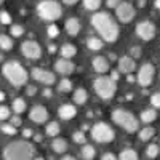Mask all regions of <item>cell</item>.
<instances>
[{
  "label": "cell",
  "mask_w": 160,
  "mask_h": 160,
  "mask_svg": "<svg viewBox=\"0 0 160 160\" xmlns=\"http://www.w3.org/2000/svg\"><path fill=\"white\" fill-rule=\"evenodd\" d=\"M34 154H35L34 144L28 141H13L5 148L3 158L5 160H34Z\"/></svg>",
  "instance_id": "2"
},
{
  "label": "cell",
  "mask_w": 160,
  "mask_h": 160,
  "mask_svg": "<svg viewBox=\"0 0 160 160\" xmlns=\"http://www.w3.org/2000/svg\"><path fill=\"white\" fill-rule=\"evenodd\" d=\"M154 135H155V130L152 127H146L139 131L138 138H139V141H149L151 138H154Z\"/></svg>",
  "instance_id": "24"
},
{
  "label": "cell",
  "mask_w": 160,
  "mask_h": 160,
  "mask_svg": "<svg viewBox=\"0 0 160 160\" xmlns=\"http://www.w3.org/2000/svg\"><path fill=\"white\" fill-rule=\"evenodd\" d=\"M101 160H118V158H117L114 154L108 152V154H104V155H102V158H101Z\"/></svg>",
  "instance_id": "43"
},
{
  "label": "cell",
  "mask_w": 160,
  "mask_h": 160,
  "mask_svg": "<svg viewBox=\"0 0 160 160\" xmlns=\"http://www.w3.org/2000/svg\"><path fill=\"white\" fill-rule=\"evenodd\" d=\"M32 78L34 80H37V82H40V83H45V85H53L56 82V77H55V74H53L51 71H47V69H38V68H35V69H32Z\"/></svg>",
  "instance_id": "12"
},
{
  "label": "cell",
  "mask_w": 160,
  "mask_h": 160,
  "mask_svg": "<svg viewBox=\"0 0 160 160\" xmlns=\"http://www.w3.org/2000/svg\"><path fill=\"white\" fill-rule=\"evenodd\" d=\"M91 24L102 35L106 42H115L118 38V26L115 24L114 18L109 13H104V11L95 13L91 16Z\"/></svg>",
  "instance_id": "1"
},
{
  "label": "cell",
  "mask_w": 160,
  "mask_h": 160,
  "mask_svg": "<svg viewBox=\"0 0 160 160\" xmlns=\"http://www.w3.org/2000/svg\"><path fill=\"white\" fill-rule=\"evenodd\" d=\"M115 15H117L118 21H122V22H130L133 18H135L136 11H135V8H133L131 3L122 2V3H120V5L115 8Z\"/></svg>",
  "instance_id": "10"
},
{
  "label": "cell",
  "mask_w": 160,
  "mask_h": 160,
  "mask_svg": "<svg viewBox=\"0 0 160 160\" xmlns=\"http://www.w3.org/2000/svg\"><path fill=\"white\" fill-rule=\"evenodd\" d=\"M112 120L118 125V127H122L125 131L128 133H135L139 127V122H138V118L133 115L131 112L128 111H123V109H117L112 112Z\"/></svg>",
  "instance_id": "5"
},
{
  "label": "cell",
  "mask_w": 160,
  "mask_h": 160,
  "mask_svg": "<svg viewBox=\"0 0 160 160\" xmlns=\"http://www.w3.org/2000/svg\"><path fill=\"white\" fill-rule=\"evenodd\" d=\"M146 154H148L149 158H155L158 154H160V148L157 144H149L148 146V151H146Z\"/></svg>",
  "instance_id": "32"
},
{
  "label": "cell",
  "mask_w": 160,
  "mask_h": 160,
  "mask_svg": "<svg viewBox=\"0 0 160 160\" xmlns=\"http://www.w3.org/2000/svg\"><path fill=\"white\" fill-rule=\"evenodd\" d=\"M111 78H112V80H115V82H117V80H118V72L112 71V72H111Z\"/></svg>",
  "instance_id": "47"
},
{
  "label": "cell",
  "mask_w": 160,
  "mask_h": 160,
  "mask_svg": "<svg viewBox=\"0 0 160 160\" xmlns=\"http://www.w3.org/2000/svg\"><path fill=\"white\" fill-rule=\"evenodd\" d=\"M155 118H157L155 109H146V111L141 112V120H142L144 123H151V122H154Z\"/></svg>",
  "instance_id": "23"
},
{
  "label": "cell",
  "mask_w": 160,
  "mask_h": 160,
  "mask_svg": "<svg viewBox=\"0 0 160 160\" xmlns=\"http://www.w3.org/2000/svg\"><path fill=\"white\" fill-rule=\"evenodd\" d=\"M74 69H75V64H74L71 59H64V58H61V59H58V61L55 62V71L59 72V74L69 75V74L74 72Z\"/></svg>",
  "instance_id": "14"
},
{
  "label": "cell",
  "mask_w": 160,
  "mask_h": 160,
  "mask_svg": "<svg viewBox=\"0 0 160 160\" xmlns=\"http://www.w3.org/2000/svg\"><path fill=\"white\" fill-rule=\"evenodd\" d=\"M2 72H3L5 78L15 87H22L26 82H28V72L24 71V68L18 61L5 62L3 68H2Z\"/></svg>",
  "instance_id": "3"
},
{
  "label": "cell",
  "mask_w": 160,
  "mask_h": 160,
  "mask_svg": "<svg viewBox=\"0 0 160 160\" xmlns=\"http://www.w3.org/2000/svg\"><path fill=\"white\" fill-rule=\"evenodd\" d=\"M95 155H96L95 148L90 146V144H83V148H82V157H83V160H93V158H95Z\"/></svg>",
  "instance_id": "25"
},
{
  "label": "cell",
  "mask_w": 160,
  "mask_h": 160,
  "mask_svg": "<svg viewBox=\"0 0 160 160\" xmlns=\"http://www.w3.org/2000/svg\"><path fill=\"white\" fill-rule=\"evenodd\" d=\"M130 56H131L133 59L138 58V56H141V48H136V47H135V48L131 50V55H130Z\"/></svg>",
  "instance_id": "42"
},
{
  "label": "cell",
  "mask_w": 160,
  "mask_h": 160,
  "mask_svg": "<svg viewBox=\"0 0 160 160\" xmlns=\"http://www.w3.org/2000/svg\"><path fill=\"white\" fill-rule=\"evenodd\" d=\"M0 22L2 24H11V18L7 11H0Z\"/></svg>",
  "instance_id": "39"
},
{
  "label": "cell",
  "mask_w": 160,
  "mask_h": 160,
  "mask_svg": "<svg viewBox=\"0 0 160 160\" xmlns=\"http://www.w3.org/2000/svg\"><path fill=\"white\" fill-rule=\"evenodd\" d=\"M136 35L141 38V40H146V42H149V40L154 38L155 35V26L151 22V21H142L136 26Z\"/></svg>",
  "instance_id": "11"
},
{
  "label": "cell",
  "mask_w": 160,
  "mask_h": 160,
  "mask_svg": "<svg viewBox=\"0 0 160 160\" xmlns=\"http://www.w3.org/2000/svg\"><path fill=\"white\" fill-rule=\"evenodd\" d=\"M7 118H10V108L0 106V122H2V120H7Z\"/></svg>",
  "instance_id": "37"
},
{
  "label": "cell",
  "mask_w": 160,
  "mask_h": 160,
  "mask_svg": "<svg viewBox=\"0 0 160 160\" xmlns=\"http://www.w3.org/2000/svg\"><path fill=\"white\" fill-rule=\"evenodd\" d=\"M127 80H128V82H135V77H133V75H130V74H128Z\"/></svg>",
  "instance_id": "52"
},
{
  "label": "cell",
  "mask_w": 160,
  "mask_h": 160,
  "mask_svg": "<svg viewBox=\"0 0 160 160\" xmlns=\"http://www.w3.org/2000/svg\"><path fill=\"white\" fill-rule=\"evenodd\" d=\"M93 88H95L96 95L101 99H111L115 95V91H117V83H115V80H112L111 77L102 75V77H98L95 80Z\"/></svg>",
  "instance_id": "6"
},
{
  "label": "cell",
  "mask_w": 160,
  "mask_h": 160,
  "mask_svg": "<svg viewBox=\"0 0 160 160\" xmlns=\"http://www.w3.org/2000/svg\"><path fill=\"white\" fill-rule=\"evenodd\" d=\"M22 136H24V138H31V136H32V130L26 128V130L22 131Z\"/></svg>",
  "instance_id": "44"
},
{
  "label": "cell",
  "mask_w": 160,
  "mask_h": 160,
  "mask_svg": "<svg viewBox=\"0 0 160 160\" xmlns=\"http://www.w3.org/2000/svg\"><path fill=\"white\" fill-rule=\"evenodd\" d=\"M62 2L66 3V5H74V3H77L78 0H62Z\"/></svg>",
  "instance_id": "48"
},
{
  "label": "cell",
  "mask_w": 160,
  "mask_h": 160,
  "mask_svg": "<svg viewBox=\"0 0 160 160\" xmlns=\"http://www.w3.org/2000/svg\"><path fill=\"white\" fill-rule=\"evenodd\" d=\"M82 29V26H80V21L77 18H69L66 21V31H68L69 35H77Z\"/></svg>",
  "instance_id": "18"
},
{
  "label": "cell",
  "mask_w": 160,
  "mask_h": 160,
  "mask_svg": "<svg viewBox=\"0 0 160 160\" xmlns=\"http://www.w3.org/2000/svg\"><path fill=\"white\" fill-rule=\"evenodd\" d=\"M43 96H45V98H51V96H53V93H51L50 88H45V90H43Z\"/></svg>",
  "instance_id": "46"
},
{
  "label": "cell",
  "mask_w": 160,
  "mask_h": 160,
  "mask_svg": "<svg viewBox=\"0 0 160 160\" xmlns=\"http://www.w3.org/2000/svg\"><path fill=\"white\" fill-rule=\"evenodd\" d=\"M3 2H5V0H0V5H2V3H3Z\"/></svg>",
  "instance_id": "56"
},
{
  "label": "cell",
  "mask_w": 160,
  "mask_h": 160,
  "mask_svg": "<svg viewBox=\"0 0 160 160\" xmlns=\"http://www.w3.org/2000/svg\"><path fill=\"white\" fill-rule=\"evenodd\" d=\"M11 109L15 114H22L26 111V101L22 98H16L13 99V104H11Z\"/></svg>",
  "instance_id": "22"
},
{
  "label": "cell",
  "mask_w": 160,
  "mask_h": 160,
  "mask_svg": "<svg viewBox=\"0 0 160 160\" xmlns=\"http://www.w3.org/2000/svg\"><path fill=\"white\" fill-rule=\"evenodd\" d=\"M3 99H5V93L0 91V101H3Z\"/></svg>",
  "instance_id": "53"
},
{
  "label": "cell",
  "mask_w": 160,
  "mask_h": 160,
  "mask_svg": "<svg viewBox=\"0 0 160 160\" xmlns=\"http://www.w3.org/2000/svg\"><path fill=\"white\" fill-rule=\"evenodd\" d=\"M10 32H11L13 37H21V35L24 34V29H22V26H19V24H13L11 29H10Z\"/></svg>",
  "instance_id": "34"
},
{
  "label": "cell",
  "mask_w": 160,
  "mask_h": 160,
  "mask_svg": "<svg viewBox=\"0 0 160 160\" xmlns=\"http://www.w3.org/2000/svg\"><path fill=\"white\" fill-rule=\"evenodd\" d=\"M37 13L43 21L53 22L62 15V8L58 2H55V0H42V2L37 5Z\"/></svg>",
  "instance_id": "4"
},
{
  "label": "cell",
  "mask_w": 160,
  "mask_h": 160,
  "mask_svg": "<svg viewBox=\"0 0 160 160\" xmlns=\"http://www.w3.org/2000/svg\"><path fill=\"white\" fill-rule=\"evenodd\" d=\"M118 160H139V158H138L136 151H133V149H125V151L120 152Z\"/></svg>",
  "instance_id": "27"
},
{
  "label": "cell",
  "mask_w": 160,
  "mask_h": 160,
  "mask_svg": "<svg viewBox=\"0 0 160 160\" xmlns=\"http://www.w3.org/2000/svg\"><path fill=\"white\" fill-rule=\"evenodd\" d=\"M93 69L98 74H106L109 71V61L104 56H95L93 58Z\"/></svg>",
  "instance_id": "16"
},
{
  "label": "cell",
  "mask_w": 160,
  "mask_h": 160,
  "mask_svg": "<svg viewBox=\"0 0 160 160\" xmlns=\"http://www.w3.org/2000/svg\"><path fill=\"white\" fill-rule=\"evenodd\" d=\"M154 71H155V69H154V66H152L151 62L142 64L141 69L138 71V77H136L138 83H139L141 87H149L151 82H152V78H154Z\"/></svg>",
  "instance_id": "9"
},
{
  "label": "cell",
  "mask_w": 160,
  "mask_h": 160,
  "mask_svg": "<svg viewBox=\"0 0 160 160\" xmlns=\"http://www.w3.org/2000/svg\"><path fill=\"white\" fill-rule=\"evenodd\" d=\"M74 102L77 106L87 102V90L85 88H77L75 90V93H74Z\"/></svg>",
  "instance_id": "21"
},
{
  "label": "cell",
  "mask_w": 160,
  "mask_h": 160,
  "mask_svg": "<svg viewBox=\"0 0 160 160\" xmlns=\"http://www.w3.org/2000/svg\"><path fill=\"white\" fill-rule=\"evenodd\" d=\"M58 114H59V117L62 120H71V118L75 117L77 109H75V106H72V104H62L59 108V111H58Z\"/></svg>",
  "instance_id": "17"
},
{
  "label": "cell",
  "mask_w": 160,
  "mask_h": 160,
  "mask_svg": "<svg viewBox=\"0 0 160 160\" xmlns=\"http://www.w3.org/2000/svg\"><path fill=\"white\" fill-rule=\"evenodd\" d=\"M87 47H88L90 50H93V51H98V50L102 48V42H101L99 38H96V37H90V38L87 40Z\"/></svg>",
  "instance_id": "28"
},
{
  "label": "cell",
  "mask_w": 160,
  "mask_h": 160,
  "mask_svg": "<svg viewBox=\"0 0 160 160\" xmlns=\"http://www.w3.org/2000/svg\"><path fill=\"white\" fill-rule=\"evenodd\" d=\"M21 51L26 58H29L32 61L42 58V48H40V45L37 42H34V40H26V42H22Z\"/></svg>",
  "instance_id": "8"
},
{
  "label": "cell",
  "mask_w": 160,
  "mask_h": 160,
  "mask_svg": "<svg viewBox=\"0 0 160 160\" xmlns=\"http://www.w3.org/2000/svg\"><path fill=\"white\" fill-rule=\"evenodd\" d=\"M61 160H75V157H72V155H64Z\"/></svg>",
  "instance_id": "50"
},
{
  "label": "cell",
  "mask_w": 160,
  "mask_h": 160,
  "mask_svg": "<svg viewBox=\"0 0 160 160\" xmlns=\"http://www.w3.org/2000/svg\"><path fill=\"white\" fill-rule=\"evenodd\" d=\"M13 47V40L8 35H0V48L2 50H11Z\"/></svg>",
  "instance_id": "29"
},
{
  "label": "cell",
  "mask_w": 160,
  "mask_h": 160,
  "mask_svg": "<svg viewBox=\"0 0 160 160\" xmlns=\"http://www.w3.org/2000/svg\"><path fill=\"white\" fill-rule=\"evenodd\" d=\"M58 88H59L61 93H69L72 90V82H71L69 78H62L61 82H59V85H58Z\"/></svg>",
  "instance_id": "30"
},
{
  "label": "cell",
  "mask_w": 160,
  "mask_h": 160,
  "mask_svg": "<svg viewBox=\"0 0 160 160\" xmlns=\"http://www.w3.org/2000/svg\"><path fill=\"white\" fill-rule=\"evenodd\" d=\"M35 91H37L35 87H28V95H29V96H34V95H35Z\"/></svg>",
  "instance_id": "45"
},
{
  "label": "cell",
  "mask_w": 160,
  "mask_h": 160,
  "mask_svg": "<svg viewBox=\"0 0 160 160\" xmlns=\"http://www.w3.org/2000/svg\"><path fill=\"white\" fill-rule=\"evenodd\" d=\"M155 8L160 10V0H155Z\"/></svg>",
  "instance_id": "54"
},
{
  "label": "cell",
  "mask_w": 160,
  "mask_h": 160,
  "mask_svg": "<svg viewBox=\"0 0 160 160\" xmlns=\"http://www.w3.org/2000/svg\"><path fill=\"white\" fill-rule=\"evenodd\" d=\"M151 102H152L154 108L160 109V91H158V93H154V95L151 96Z\"/></svg>",
  "instance_id": "38"
},
{
  "label": "cell",
  "mask_w": 160,
  "mask_h": 160,
  "mask_svg": "<svg viewBox=\"0 0 160 160\" xmlns=\"http://www.w3.org/2000/svg\"><path fill=\"white\" fill-rule=\"evenodd\" d=\"M10 123H11L13 127H16V128H18V127L21 125V118H19L18 115H15V117H11V118H10Z\"/></svg>",
  "instance_id": "41"
},
{
  "label": "cell",
  "mask_w": 160,
  "mask_h": 160,
  "mask_svg": "<svg viewBox=\"0 0 160 160\" xmlns=\"http://www.w3.org/2000/svg\"><path fill=\"white\" fill-rule=\"evenodd\" d=\"M48 51H50V53H55V51H56V47H55V45H50V47H48Z\"/></svg>",
  "instance_id": "51"
},
{
  "label": "cell",
  "mask_w": 160,
  "mask_h": 160,
  "mask_svg": "<svg viewBox=\"0 0 160 160\" xmlns=\"http://www.w3.org/2000/svg\"><path fill=\"white\" fill-rule=\"evenodd\" d=\"M47 135L50 136V138H55L56 135H59V131H61V127H59V123L58 122H50L48 125H47Z\"/></svg>",
  "instance_id": "26"
},
{
  "label": "cell",
  "mask_w": 160,
  "mask_h": 160,
  "mask_svg": "<svg viewBox=\"0 0 160 160\" xmlns=\"http://www.w3.org/2000/svg\"><path fill=\"white\" fill-rule=\"evenodd\" d=\"M91 136L96 142H111L115 138L114 130L108 125V123H96L91 128Z\"/></svg>",
  "instance_id": "7"
},
{
  "label": "cell",
  "mask_w": 160,
  "mask_h": 160,
  "mask_svg": "<svg viewBox=\"0 0 160 160\" xmlns=\"http://www.w3.org/2000/svg\"><path fill=\"white\" fill-rule=\"evenodd\" d=\"M136 68V62L135 59H133L131 56H122V58H118V71L120 72H123V74H131L133 71H135Z\"/></svg>",
  "instance_id": "15"
},
{
  "label": "cell",
  "mask_w": 160,
  "mask_h": 160,
  "mask_svg": "<svg viewBox=\"0 0 160 160\" xmlns=\"http://www.w3.org/2000/svg\"><path fill=\"white\" fill-rule=\"evenodd\" d=\"M83 7L90 11H95L101 7V0H83Z\"/></svg>",
  "instance_id": "31"
},
{
  "label": "cell",
  "mask_w": 160,
  "mask_h": 160,
  "mask_svg": "<svg viewBox=\"0 0 160 160\" xmlns=\"http://www.w3.org/2000/svg\"><path fill=\"white\" fill-rule=\"evenodd\" d=\"M29 117L35 123H43L48 120V111H47L45 106H34L29 112Z\"/></svg>",
  "instance_id": "13"
},
{
  "label": "cell",
  "mask_w": 160,
  "mask_h": 160,
  "mask_svg": "<svg viewBox=\"0 0 160 160\" xmlns=\"http://www.w3.org/2000/svg\"><path fill=\"white\" fill-rule=\"evenodd\" d=\"M51 148L58 154H64L66 151H68V141H66L64 138H55L51 141Z\"/></svg>",
  "instance_id": "19"
},
{
  "label": "cell",
  "mask_w": 160,
  "mask_h": 160,
  "mask_svg": "<svg viewBox=\"0 0 160 160\" xmlns=\"http://www.w3.org/2000/svg\"><path fill=\"white\" fill-rule=\"evenodd\" d=\"M138 7L144 8V7H146V0H138Z\"/></svg>",
  "instance_id": "49"
},
{
  "label": "cell",
  "mask_w": 160,
  "mask_h": 160,
  "mask_svg": "<svg viewBox=\"0 0 160 160\" xmlns=\"http://www.w3.org/2000/svg\"><path fill=\"white\" fill-rule=\"evenodd\" d=\"M34 160H45V158H42V157H37V158H34Z\"/></svg>",
  "instance_id": "55"
},
{
  "label": "cell",
  "mask_w": 160,
  "mask_h": 160,
  "mask_svg": "<svg viewBox=\"0 0 160 160\" xmlns=\"http://www.w3.org/2000/svg\"><path fill=\"white\" fill-rule=\"evenodd\" d=\"M0 130H2L3 133H7V135H16V127H13L11 123L2 125V127H0Z\"/></svg>",
  "instance_id": "36"
},
{
  "label": "cell",
  "mask_w": 160,
  "mask_h": 160,
  "mask_svg": "<svg viewBox=\"0 0 160 160\" xmlns=\"http://www.w3.org/2000/svg\"><path fill=\"white\" fill-rule=\"evenodd\" d=\"M75 53H77V48L72 43H66V45L61 47V56L64 59H69V58L75 56Z\"/></svg>",
  "instance_id": "20"
},
{
  "label": "cell",
  "mask_w": 160,
  "mask_h": 160,
  "mask_svg": "<svg viewBox=\"0 0 160 160\" xmlns=\"http://www.w3.org/2000/svg\"><path fill=\"white\" fill-rule=\"evenodd\" d=\"M72 138H74V141L77 144H87V136H85V133H82V131H75Z\"/></svg>",
  "instance_id": "35"
},
{
  "label": "cell",
  "mask_w": 160,
  "mask_h": 160,
  "mask_svg": "<svg viewBox=\"0 0 160 160\" xmlns=\"http://www.w3.org/2000/svg\"><path fill=\"white\" fill-rule=\"evenodd\" d=\"M47 34H48V37H50V38H56V37L59 35V28H58L56 24H51V26H48Z\"/></svg>",
  "instance_id": "33"
},
{
  "label": "cell",
  "mask_w": 160,
  "mask_h": 160,
  "mask_svg": "<svg viewBox=\"0 0 160 160\" xmlns=\"http://www.w3.org/2000/svg\"><path fill=\"white\" fill-rule=\"evenodd\" d=\"M120 3H122V0H108V2H106V5L109 8H117Z\"/></svg>",
  "instance_id": "40"
}]
</instances>
